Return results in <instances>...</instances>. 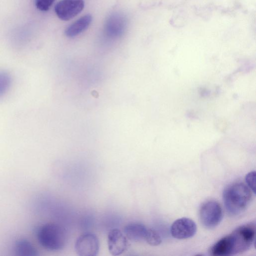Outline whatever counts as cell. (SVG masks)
Masks as SVG:
<instances>
[{
    "instance_id": "1",
    "label": "cell",
    "mask_w": 256,
    "mask_h": 256,
    "mask_svg": "<svg viewBox=\"0 0 256 256\" xmlns=\"http://www.w3.org/2000/svg\"><path fill=\"white\" fill-rule=\"evenodd\" d=\"M255 224L240 226L216 242L210 248L213 256H228L244 252L250 248L255 239Z\"/></svg>"
},
{
    "instance_id": "2",
    "label": "cell",
    "mask_w": 256,
    "mask_h": 256,
    "mask_svg": "<svg viewBox=\"0 0 256 256\" xmlns=\"http://www.w3.org/2000/svg\"><path fill=\"white\" fill-rule=\"evenodd\" d=\"M222 198L228 213L232 216H238L248 207L252 199V192L244 184L235 182L224 188Z\"/></svg>"
},
{
    "instance_id": "3",
    "label": "cell",
    "mask_w": 256,
    "mask_h": 256,
    "mask_svg": "<svg viewBox=\"0 0 256 256\" xmlns=\"http://www.w3.org/2000/svg\"><path fill=\"white\" fill-rule=\"evenodd\" d=\"M37 238L44 248L55 251L64 248L67 240V234L66 230L62 226L50 222L40 227L37 231Z\"/></svg>"
},
{
    "instance_id": "4",
    "label": "cell",
    "mask_w": 256,
    "mask_h": 256,
    "mask_svg": "<svg viewBox=\"0 0 256 256\" xmlns=\"http://www.w3.org/2000/svg\"><path fill=\"white\" fill-rule=\"evenodd\" d=\"M222 210L220 204L216 200L205 202L199 211L200 222L206 228H212L216 226L222 218Z\"/></svg>"
},
{
    "instance_id": "5",
    "label": "cell",
    "mask_w": 256,
    "mask_h": 256,
    "mask_svg": "<svg viewBox=\"0 0 256 256\" xmlns=\"http://www.w3.org/2000/svg\"><path fill=\"white\" fill-rule=\"evenodd\" d=\"M99 240L97 236L91 232L80 235L76 240L74 248L80 256H95L98 252Z\"/></svg>"
},
{
    "instance_id": "6",
    "label": "cell",
    "mask_w": 256,
    "mask_h": 256,
    "mask_svg": "<svg viewBox=\"0 0 256 256\" xmlns=\"http://www.w3.org/2000/svg\"><path fill=\"white\" fill-rule=\"evenodd\" d=\"M84 6V0H62L55 6L54 11L60 19L67 21L79 14Z\"/></svg>"
},
{
    "instance_id": "7",
    "label": "cell",
    "mask_w": 256,
    "mask_h": 256,
    "mask_svg": "<svg viewBox=\"0 0 256 256\" xmlns=\"http://www.w3.org/2000/svg\"><path fill=\"white\" fill-rule=\"evenodd\" d=\"M196 224L190 218H182L176 220L170 226V234L175 238L182 240L192 237L196 232Z\"/></svg>"
},
{
    "instance_id": "8",
    "label": "cell",
    "mask_w": 256,
    "mask_h": 256,
    "mask_svg": "<svg viewBox=\"0 0 256 256\" xmlns=\"http://www.w3.org/2000/svg\"><path fill=\"white\" fill-rule=\"evenodd\" d=\"M128 239L120 230H111L108 235V246L109 252L114 256L124 252L128 246Z\"/></svg>"
},
{
    "instance_id": "9",
    "label": "cell",
    "mask_w": 256,
    "mask_h": 256,
    "mask_svg": "<svg viewBox=\"0 0 256 256\" xmlns=\"http://www.w3.org/2000/svg\"><path fill=\"white\" fill-rule=\"evenodd\" d=\"M126 20L124 16L114 13L110 16L104 24V32L110 38H118L124 32L126 28Z\"/></svg>"
},
{
    "instance_id": "10",
    "label": "cell",
    "mask_w": 256,
    "mask_h": 256,
    "mask_svg": "<svg viewBox=\"0 0 256 256\" xmlns=\"http://www.w3.org/2000/svg\"><path fill=\"white\" fill-rule=\"evenodd\" d=\"M148 228L142 224L130 223L126 225L124 230L126 238L134 242H138L145 240Z\"/></svg>"
},
{
    "instance_id": "11",
    "label": "cell",
    "mask_w": 256,
    "mask_h": 256,
    "mask_svg": "<svg viewBox=\"0 0 256 256\" xmlns=\"http://www.w3.org/2000/svg\"><path fill=\"white\" fill-rule=\"evenodd\" d=\"M92 21L90 14H86L66 28L65 35L68 38H74L86 30Z\"/></svg>"
},
{
    "instance_id": "12",
    "label": "cell",
    "mask_w": 256,
    "mask_h": 256,
    "mask_svg": "<svg viewBox=\"0 0 256 256\" xmlns=\"http://www.w3.org/2000/svg\"><path fill=\"white\" fill-rule=\"evenodd\" d=\"M14 252L18 256H36L38 252L35 247L28 240L20 239L14 244Z\"/></svg>"
},
{
    "instance_id": "13",
    "label": "cell",
    "mask_w": 256,
    "mask_h": 256,
    "mask_svg": "<svg viewBox=\"0 0 256 256\" xmlns=\"http://www.w3.org/2000/svg\"><path fill=\"white\" fill-rule=\"evenodd\" d=\"M12 84V78L6 72L0 71V98L3 97L10 90Z\"/></svg>"
},
{
    "instance_id": "14",
    "label": "cell",
    "mask_w": 256,
    "mask_h": 256,
    "mask_svg": "<svg viewBox=\"0 0 256 256\" xmlns=\"http://www.w3.org/2000/svg\"><path fill=\"white\" fill-rule=\"evenodd\" d=\"M144 240L151 246H156L161 244L162 240L157 232L153 229L148 228Z\"/></svg>"
},
{
    "instance_id": "15",
    "label": "cell",
    "mask_w": 256,
    "mask_h": 256,
    "mask_svg": "<svg viewBox=\"0 0 256 256\" xmlns=\"http://www.w3.org/2000/svg\"><path fill=\"white\" fill-rule=\"evenodd\" d=\"M56 0H36L35 5L40 11H48Z\"/></svg>"
},
{
    "instance_id": "16",
    "label": "cell",
    "mask_w": 256,
    "mask_h": 256,
    "mask_svg": "<svg viewBox=\"0 0 256 256\" xmlns=\"http://www.w3.org/2000/svg\"><path fill=\"white\" fill-rule=\"evenodd\" d=\"M256 172L255 171L250 172L248 173L246 176V181L249 188H250L252 192H256Z\"/></svg>"
}]
</instances>
